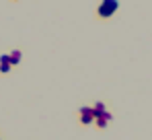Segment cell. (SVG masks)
I'll list each match as a JSON object with an SVG mask.
<instances>
[{"instance_id": "obj_4", "label": "cell", "mask_w": 152, "mask_h": 140, "mask_svg": "<svg viewBox=\"0 0 152 140\" xmlns=\"http://www.w3.org/2000/svg\"><path fill=\"white\" fill-rule=\"evenodd\" d=\"M8 70H10V58L2 56L0 58V72H8Z\"/></svg>"}, {"instance_id": "obj_5", "label": "cell", "mask_w": 152, "mask_h": 140, "mask_svg": "<svg viewBox=\"0 0 152 140\" xmlns=\"http://www.w3.org/2000/svg\"><path fill=\"white\" fill-rule=\"evenodd\" d=\"M8 58H10V66H17V64L21 62V52H19V49H15L12 54H8Z\"/></svg>"}, {"instance_id": "obj_2", "label": "cell", "mask_w": 152, "mask_h": 140, "mask_svg": "<svg viewBox=\"0 0 152 140\" xmlns=\"http://www.w3.org/2000/svg\"><path fill=\"white\" fill-rule=\"evenodd\" d=\"M117 2H113V0H105L101 6H99V15H101L103 19H107V17H111L115 10H117Z\"/></svg>"}, {"instance_id": "obj_1", "label": "cell", "mask_w": 152, "mask_h": 140, "mask_svg": "<svg viewBox=\"0 0 152 140\" xmlns=\"http://www.w3.org/2000/svg\"><path fill=\"white\" fill-rule=\"evenodd\" d=\"M93 113H95V119H97V126H99V128H105V126L111 122V113L105 109L103 103H97V105L93 107Z\"/></svg>"}, {"instance_id": "obj_3", "label": "cell", "mask_w": 152, "mask_h": 140, "mask_svg": "<svg viewBox=\"0 0 152 140\" xmlns=\"http://www.w3.org/2000/svg\"><path fill=\"white\" fill-rule=\"evenodd\" d=\"M93 119H95L93 107H82V109H80V122H82V124H91Z\"/></svg>"}]
</instances>
